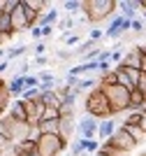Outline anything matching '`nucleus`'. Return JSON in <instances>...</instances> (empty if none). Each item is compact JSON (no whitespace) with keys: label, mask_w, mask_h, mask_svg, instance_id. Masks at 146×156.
Segmentation results:
<instances>
[{"label":"nucleus","mask_w":146,"mask_h":156,"mask_svg":"<svg viewBox=\"0 0 146 156\" xmlns=\"http://www.w3.org/2000/svg\"><path fill=\"white\" fill-rule=\"evenodd\" d=\"M32 130H35V126H32L30 121H16V119H12L7 112L0 117V133H2L12 144L28 142L32 137Z\"/></svg>","instance_id":"f257e3e1"},{"label":"nucleus","mask_w":146,"mask_h":156,"mask_svg":"<svg viewBox=\"0 0 146 156\" xmlns=\"http://www.w3.org/2000/svg\"><path fill=\"white\" fill-rule=\"evenodd\" d=\"M83 107L88 112L90 117H95L97 121H104V119H114V110H111V105H109L107 96L102 91V86H95L88 96L83 98Z\"/></svg>","instance_id":"f03ea898"},{"label":"nucleus","mask_w":146,"mask_h":156,"mask_svg":"<svg viewBox=\"0 0 146 156\" xmlns=\"http://www.w3.org/2000/svg\"><path fill=\"white\" fill-rule=\"evenodd\" d=\"M116 9H118L116 0H83L81 5V12L88 19V23H100L104 19H111Z\"/></svg>","instance_id":"7ed1b4c3"},{"label":"nucleus","mask_w":146,"mask_h":156,"mask_svg":"<svg viewBox=\"0 0 146 156\" xmlns=\"http://www.w3.org/2000/svg\"><path fill=\"white\" fill-rule=\"evenodd\" d=\"M102 91H104V96H107V100H109V105H111L114 114H118V112H130V96H132V91L123 89L121 84L102 86Z\"/></svg>","instance_id":"20e7f679"},{"label":"nucleus","mask_w":146,"mask_h":156,"mask_svg":"<svg viewBox=\"0 0 146 156\" xmlns=\"http://www.w3.org/2000/svg\"><path fill=\"white\" fill-rule=\"evenodd\" d=\"M67 149V140L60 135H39L37 140V154L39 156H60Z\"/></svg>","instance_id":"39448f33"},{"label":"nucleus","mask_w":146,"mask_h":156,"mask_svg":"<svg viewBox=\"0 0 146 156\" xmlns=\"http://www.w3.org/2000/svg\"><path fill=\"white\" fill-rule=\"evenodd\" d=\"M107 144H109V147H114L121 156H125V154H130V151L137 149V142L132 140V135H130L123 126H121V128H116V133L107 140Z\"/></svg>","instance_id":"423d86ee"},{"label":"nucleus","mask_w":146,"mask_h":156,"mask_svg":"<svg viewBox=\"0 0 146 156\" xmlns=\"http://www.w3.org/2000/svg\"><path fill=\"white\" fill-rule=\"evenodd\" d=\"M97 128H100V121L90 114H86L79 121V133H81L83 140H97Z\"/></svg>","instance_id":"0eeeda50"},{"label":"nucleus","mask_w":146,"mask_h":156,"mask_svg":"<svg viewBox=\"0 0 146 156\" xmlns=\"http://www.w3.org/2000/svg\"><path fill=\"white\" fill-rule=\"evenodd\" d=\"M25 112H28V121H30L32 126H37L39 121H42V114L46 112V105L42 103V98H37V100H25Z\"/></svg>","instance_id":"6e6552de"},{"label":"nucleus","mask_w":146,"mask_h":156,"mask_svg":"<svg viewBox=\"0 0 146 156\" xmlns=\"http://www.w3.org/2000/svg\"><path fill=\"white\" fill-rule=\"evenodd\" d=\"M141 61H144V54L139 51V47H134V49L125 51L121 65H123V68H137V70H141Z\"/></svg>","instance_id":"1a4fd4ad"},{"label":"nucleus","mask_w":146,"mask_h":156,"mask_svg":"<svg viewBox=\"0 0 146 156\" xmlns=\"http://www.w3.org/2000/svg\"><path fill=\"white\" fill-rule=\"evenodd\" d=\"M12 28H14V33L30 30V28H28V16H25V7H23V2H21V7L12 14Z\"/></svg>","instance_id":"9d476101"},{"label":"nucleus","mask_w":146,"mask_h":156,"mask_svg":"<svg viewBox=\"0 0 146 156\" xmlns=\"http://www.w3.org/2000/svg\"><path fill=\"white\" fill-rule=\"evenodd\" d=\"M39 98H42V103H44L46 107H51V110H60V105H63V98L58 96L56 89H44Z\"/></svg>","instance_id":"9b49d317"},{"label":"nucleus","mask_w":146,"mask_h":156,"mask_svg":"<svg viewBox=\"0 0 146 156\" xmlns=\"http://www.w3.org/2000/svg\"><path fill=\"white\" fill-rule=\"evenodd\" d=\"M116 133V117L114 119H104V121H100V128H97V140H102V142H107L109 137Z\"/></svg>","instance_id":"f8f14e48"},{"label":"nucleus","mask_w":146,"mask_h":156,"mask_svg":"<svg viewBox=\"0 0 146 156\" xmlns=\"http://www.w3.org/2000/svg\"><path fill=\"white\" fill-rule=\"evenodd\" d=\"M74 130H76L74 117H60V130H58V135L63 137V140H67V142H70V137L74 135Z\"/></svg>","instance_id":"ddd939ff"},{"label":"nucleus","mask_w":146,"mask_h":156,"mask_svg":"<svg viewBox=\"0 0 146 156\" xmlns=\"http://www.w3.org/2000/svg\"><path fill=\"white\" fill-rule=\"evenodd\" d=\"M7 114L16 121H28V112H25V100H14L12 107L7 110Z\"/></svg>","instance_id":"4468645a"},{"label":"nucleus","mask_w":146,"mask_h":156,"mask_svg":"<svg viewBox=\"0 0 146 156\" xmlns=\"http://www.w3.org/2000/svg\"><path fill=\"white\" fill-rule=\"evenodd\" d=\"M7 86H9V93H12V98L21 100V96H23V91H25L23 77H19V75H14V77L9 79V82H7Z\"/></svg>","instance_id":"2eb2a0df"},{"label":"nucleus","mask_w":146,"mask_h":156,"mask_svg":"<svg viewBox=\"0 0 146 156\" xmlns=\"http://www.w3.org/2000/svg\"><path fill=\"white\" fill-rule=\"evenodd\" d=\"M56 23H58V9H56V7H49V9H46V14H42V16H39V21H37L39 28L56 26Z\"/></svg>","instance_id":"dca6fc26"},{"label":"nucleus","mask_w":146,"mask_h":156,"mask_svg":"<svg viewBox=\"0 0 146 156\" xmlns=\"http://www.w3.org/2000/svg\"><path fill=\"white\" fill-rule=\"evenodd\" d=\"M114 72H116V84H121L123 89H127V91H134V86H132V82H130V77L125 75L123 65H116Z\"/></svg>","instance_id":"f3484780"},{"label":"nucleus","mask_w":146,"mask_h":156,"mask_svg":"<svg viewBox=\"0 0 146 156\" xmlns=\"http://www.w3.org/2000/svg\"><path fill=\"white\" fill-rule=\"evenodd\" d=\"M123 128H125L127 133L132 135V140H134L137 144H144V142H146V133L141 130V126H137V124H127V126H123Z\"/></svg>","instance_id":"a211bd4d"},{"label":"nucleus","mask_w":146,"mask_h":156,"mask_svg":"<svg viewBox=\"0 0 146 156\" xmlns=\"http://www.w3.org/2000/svg\"><path fill=\"white\" fill-rule=\"evenodd\" d=\"M9 98H12V93H9V86H7V82H5V79L0 77V112H7Z\"/></svg>","instance_id":"6ab92c4d"},{"label":"nucleus","mask_w":146,"mask_h":156,"mask_svg":"<svg viewBox=\"0 0 146 156\" xmlns=\"http://www.w3.org/2000/svg\"><path fill=\"white\" fill-rule=\"evenodd\" d=\"M37 77H39V84H42V91H44V89H56V75H53V72L42 70Z\"/></svg>","instance_id":"aec40b11"},{"label":"nucleus","mask_w":146,"mask_h":156,"mask_svg":"<svg viewBox=\"0 0 146 156\" xmlns=\"http://www.w3.org/2000/svg\"><path fill=\"white\" fill-rule=\"evenodd\" d=\"M118 12H121V16H127V19H132V21H134V16H137V9L132 7L130 0H121V2H118Z\"/></svg>","instance_id":"412c9836"},{"label":"nucleus","mask_w":146,"mask_h":156,"mask_svg":"<svg viewBox=\"0 0 146 156\" xmlns=\"http://www.w3.org/2000/svg\"><path fill=\"white\" fill-rule=\"evenodd\" d=\"M23 5L28 7L30 12H35V14L42 16V12L46 9V0H23Z\"/></svg>","instance_id":"4be33fe9"},{"label":"nucleus","mask_w":146,"mask_h":156,"mask_svg":"<svg viewBox=\"0 0 146 156\" xmlns=\"http://www.w3.org/2000/svg\"><path fill=\"white\" fill-rule=\"evenodd\" d=\"M25 49H28L25 44H16V47H9V49H7V61H9V63H12V61H16L19 56H23V54H25Z\"/></svg>","instance_id":"5701e85b"},{"label":"nucleus","mask_w":146,"mask_h":156,"mask_svg":"<svg viewBox=\"0 0 146 156\" xmlns=\"http://www.w3.org/2000/svg\"><path fill=\"white\" fill-rule=\"evenodd\" d=\"M0 33H12V35H14L12 16H9V14H2V12H0Z\"/></svg>","instance_id":"b1692460"},{"label":"nucleus","mask_w":146,"mask_h":156,"mask_svg":"<svg viewBox=\"0 0 146 156\" xmlns=\"http://www.w3.org/2000/svg\"><path fill=\"white\" fill-rule=\"evenodd\" d=\"M74 26H76V21H74V19H70V16H67V19H60V21H58V28L63 30V35H70Z\"/></svg>","instance_id":"393cba45"},{"label":"nucleus","mask_w":146,"mask_h":156,"mask_svg":"<svg viewBox=\"0 0 146 156\" xmlns=\"http://www.w3.org/2000/svg\"><path fill=\"white\" fill-rule=\"evenodd\" d=\"M123 70H125V75L130 77L132 86L137 89V84H139V79H141V70H137V68H123Z\"/></svg>","instance_id":"a878e982"},{"label":"nucleus","mask_w":146,"mask_h":156,"mask_svg":"<svg viewBox=\"0 0 146 156\" xmlns=\"http://www.w3.org/2000/svg\"><path fill=\"white\" fill-rule=\"evenodd\" d=\"M23 84H25V89H42L37 75H23Z\"/></svg>","instance_id":"bb28decb"},{"label":"nucleus","mask_w":146,"mask_h":156,"mask_svg":"<svg viewBox=\"0 0 146 156\" xmlns=\"http://www.w3.org/2000/svg\"><path fill=\"white\" fill-rule=\"evenodd\" d=\"M58 114H60V117H74V103H65V100H63Z\"/></svg>","instance_id":"cd10ccee"},{"label":"nucleus","mask_w":146,"mask_h":156,"mask_svg":"<svg viewBox=\"0 0 146 156\" xmlns=\"http://www.w3.org/2000/svg\"><path fill=\"white\" fill-rule=\"evenodd\" d=\"M63 42H65V47H74V44H79V42H81V35H79V33L63 35Z\"/></svg>","instance_id":"c85d7f7f"},{"label":"nucleus","mask_w":146,"mask_h":156,"mask_svg":"<svg viewBox=\"0 0 146 156\" xmlns=\"http://www.w3.org/2000/svg\"><path fill=\"white\" fill-rule=\"evenodd\" d=\"M81 140H83V137H81ZM100 147H102L100 140H83V151H95V154H97Z\"/></svg>","instance_id":"c756f323"},{"label":"nucleus","mask_w":146,"mask_h":156,"mask_svg":"<svg viewBox=\"0 0 146 156\" xmlns=\"http://www.w3.org/2000/svg\"><path fill=\"white\" fill-rule=\"evenodd\" d=\"M39 96H42V89H25L21 100H37Z\"/></svg>","instance_id":"7c9ffc66"},{"label":"nucleus","mask_w":146,"mask_h":156,"mask_svg":"<svg viewBox=\"0 0 146 156\" xmlns=\"http://www.w3.org/2000/svg\"><path fill=\"white\" fill-rule=\"evenodd\" d=\"M81 5L79 0H65V12H81Z\"/></svg>","instance_id":"2f4dec72"},{"label":"nucleus","mask_w":146,"mask_h":156,"mask_svg":"<svg viewBox=\"0 0 146 156\" xmlns=\"http://www.w3.org/2000/svg\"><path fill=\"white\" fill-rule=\"evenodd\" d=\"M70 149H72V156H83V154H86V151H83V140H81V137L72 144Z\"/></svg>","instance_id":"473e14b6"},{"label":"nucleus","mask_w":146,"mask_h":156,"mask_svg":"<svg viewBox=\"0 0 146 156\" xmlns=\"http://www.w3.org/2000/svg\"><path fill=\"white\" fill-rule=\"evenodd\" d=\"M102 37H104V33H102L100 28H93V30H90V35H88V40H90V42H95V44H100Z\"/></svg>","instance_id":"72a5a7b5"},{"label":"nucleus","mask_w":146,"mask_h":156,"mask_svg":"<svg viewBox=\"0 0 146 156\" xmlns=\"http://www.w3.org/2000/svg\"><path fill=\"white\" fill-rule=\"evenodd\" d=\"M56 58L58 61H67V58H72V51H70V49H58V51H56Z\"/></svg>","instance_id":"f704fd0d"},{"label":"nucleus","mask_w":146,"mask_h":156,"mask_svg":"<svg viewBox=\"0 0 146 156\" xmlns=\"http://www.w3.org/2000/svg\"><path fill=\"white\" fill-rule=\"evenodd\" d=\"M123 56H125V54H123L121 49H114V51H111V58H109V61H114V63L121 65V63H123Z\"/></svg>","instance_id":"c9c22d12"},{"label":"nucleus","mask_w":146,"mask_h":156,"mask_svg":"<svg viewBox=\"0 0 146 156\" xmlns=\"http://www.w3.org/2000/svg\"><path fill=\"white\" fill-rule=\"evenodd\" d=\"M44 51H46V44L44 42H37V44H35V54H37V56H44Z\"/></svg>","instance_id":"e433bc0d"},{"label":"nucleus","mask_w":146,"mask_h":156,"mask_svg":"<svg viewBox=\"0 0 146 156\" xmlns=\"http://www.w3.org/2000/svg\"><path fill=\"white\" fill-rule=\"evenodd\" d=\"M132 30L141 33V30H144V21H137V19H134V21H132Z\"/></svg>","instance_id":"4c0bfd02"},{"label":"nucleus","mask_w":146,"mask_h":156,"mask_svg":"<svg viewBox=\"0 0 146 156\" xmlns=\"http://www.w3.org/2000/svg\"><path fill=\"white\" fill-rule=\"evenodd\" d=\"M12 37H14L12 33H0V44H5L7 40H12Z\"/></svg>","instance_id":"58836bf2"},{"label":"nucleus","mask_w":146,"mask_h":156,"mask_svg":"<svg viewBox=\"0 0 146 156\" xmlns=\"http://www.w3.org/2000/svg\"><path fill=\"white\" fill-rule=\"evenodd\" d=\"M139 126H141V130L146 133V110H141V119H139Z\"/></svg>","instance_id":"ea45409f"},{"label":"nucleus","mask_w":146,"mask_h":156,"mask_svg":"<svg viewBox=\"0 0 146 156\" xmlns=\"http://www.w3.org/2000/svg\"><path fill=\"white\" fill-rule=\"evenodd\" d=\"M51 33H53V26H46V28H42V37H51Z\"/></svg>","instance_id":"a19ab883"},{"label":"nucleus","mask_w":146,"mask_h":156,"mask_svg":"<svg viewBox=\"0 0 146 156\" xmlns=\"http://www.w3.org/2000/svg\"><path fill=\"white\" fill-rule=\"evenodd\" d=\"M30 35H32V37H42V28H39V26H35V28L30 30Z\"/></svg>","instance_id":"79ce46f5"},{"label":"nucleus","mask_w":146,"mask_h":156,"mask_svg":"<svg viewBox=\"0 0 146 156\" xmlns=\"http://www.w3.org/2000/svg\"><path fill=\"white\" fill-rule=\"evenodd\" d=\"M35 63H37V65H46V63H49V58H46V56H37Z\"/></svg>","instance_id":"37998d69"},{"label":"nucleus","mask_w":146,"mask_h":156,"mask_svg":"<svg viewBox=\"0 0 146 156\" xmlns=\"http://www.w3.org/2000/svg\"><path fill=\"white\" fill-rule=\"evenodd\" d=\"M7 68H9V61H7V58H5V61H2V63H0V75H2V72H5V70H7Z\"/></svg>","instance_id":"c03bdc74"},{"label":"nucleus","mask_w":146,"mask_h":156,"mask_svg":"<svg viewBox=\"0 0 146 156\" xmlns=\"http://www.w3.org/2000/svg\"><path fill=\"white\" fill-rule=\"evenodd\" d=\"M5 58H7V51H5V49H0V63H2Z\"/></svg>","instance_id":"a18cd8bd"},{"label":"nucleus","mask_w":146,"mask_h":156,"mask_svg":"<svg viewBox=\"0 0 146 156\" xmlns=\"http://www.w3.org/2000/svg\"><path fill=\"white\" fill-rule=\"evenodd\" d=\"M141 72L146 75V56H144V61H141Z\"/></svg>","instance_id":"49530a36"},{"label":"nucleus","mask_w":146,"mask_h":156,"mask_svg":"<svg viewBox=\"0 0 146 156\" xmlns=\"http://www.w3.org/2000/svg\"><path fill=\"white\" fill-rule=\"evenodd\" d=\"M139 51H141V54L146 56V42H144V44H139Z\"/></svg>","instance_id":"de8ad7c7"},{"label":"nucleus","mask_w":146,"mask_h":156,"mask_svg":"<svg viewBox=\"0 0 146 156\" xmlns=\"http://www.w3.org/2000/svg\"><path fill=\"white\" fill-rule=\"evenodd\" d=\"M28 156H39V154H37V151H35V154H28Z\"/></svg>","instance_id":"09e8293b"},{"label":"nucleus","mask_w":146,"mask_h":156,"mask_svg":"<svg viewBox=\"0 0 146 156\" xmlns=\"http://www.w3.org/2000/svg\"><path fill=\"white\" fill-rule=\"evenodd\" d=\"M95 156H104V154H100V151H97V154H95Z\"/></svg>","instance_id":"8fccbe9b"},{"label":"nucleus","mask_w":146,"mask_h":156,"mask_svg":"<svg viewBox=\"0 0 146 156\" xmlns=\"http://www.w3.org/2000/svg\"><path fill=\"white\" fill-rule=\"evenodd\" d=\"M139 156H146V151H141V154H139Z\"/></svg>","instance_id":"3c124183"},{"label":"nucleus","mask_w":146,"mask_h":156,"mask_svg":"<svg viewBox=\"0 0 146 156\" xmlns=\"http://www.w3.org/2000/svg\"><path fill=\"white\" fill-rule=\"evenodd\" d=\"M0 156H5V154H2V151H0Z\"/></svg>","instance_id":"603ef678"}]
</instances>
